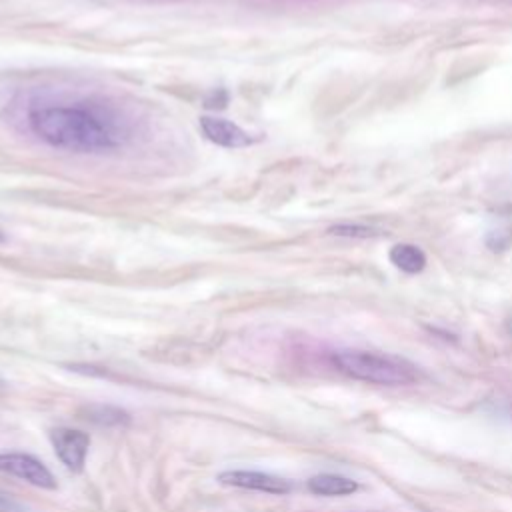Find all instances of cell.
<instances>
[{
  "label": "cell",
  "mask_w": 512,
  "mask_h": 512,
  "mask_svg": "<svg viewBox=\"0 0 512 512\" xmlns=\"http://www.w3.org/2000/svg\"><path fill=\"white\" fill-rule=\"evenodd\" d=\"M30 130L46 144L76 154H102L126 138L122 120L92 102H48L28 110Z\"/></svg>",
  "instance_id": "obj_1"
},
{
  "label": "cell",
  "mask_w": 512,
  "mask_h": 512,
  "mask_svg": "<svg viewBox=\"0 0 512 512\" xmlns=\"http://www.w3.org/2000/svg\"><path fill=\"white\" fill-rule=\"evenodd\" d=\"M332 360L340 372L368 384L404 386L416 380V368L408 360L392 354L370 350H338Z\"/></svg>",
  "instance_id": "obj_2"
},
{
  "label": "cell",
  "mask_w": 512,
  "mask_h": 512,
  "mask_svg": "<svg viewBox=\"0 0 512 512\" xmlns=\"http://www.w3.org/2000/svg\"><path fill=\"white\" fill-rule=\"evenodd\" d=\"M86 418L96 422V424H104V426H110V424H122L128 420V414L120 408H114V406H102V404H94V406H88L86 408Z\"/></svg>",
  "instance_id": "obj_9"
},
{
  "label": "cell",
  "mask_w": 512,
  "mask_h": 512,
  "mask_svg": "<svg viewBox=\"0 0 512 512\" xmlns=\"http://www.w3.org/2000/svg\"><path fill=\"white\" fill-rule=\"evenodd\" d=\"M0 512H24V508L12 496L0 490Z\"/></svg>",
  "instance_id": "obj_11"
},
{
  "label": "cell",
  "mask_w": 512,
  "mask_h": 512,
  "mask_svg": "<svg viewBox=\"0 0 512 512\" xmlns=\"http://www.w3.org/2000/svg\"><path fill=\"white\" fill-rule=\"evenodd\" d=\"M0 472L20 478L32 486L54 490L56 478L54 474L32 454L24 452H2L0 454Z\"/></svg>",
  "instance_id": "obj_3"
},
{
  "label": "cell",
  "mask_w": 512,
  "mask_h": 512,
  "mask_svg": "<svg viewBox=\"0 0 512 512\" xmlns=\"http://www.w3.org/2000/svg\"><path fill=\"white\" fill-rule=\"evenodd\" d=\"M48 436L60 462L72 472H82L90 448V436L82 430L66 426L50 430Z\"/></svg>",
  "instance_id": "obj_4"
},
{
  "label": "cell",
  "mask_w": 512,
  "mask_h": 512,
  "mask_svg": "<svg viewBox=\"0 0 512 512\" xmlns=\"http://www.w3.org/2000/svg\"><path fill=\"white\" fill-rule=\"evenodd\" d=\"M332 234L336 236H344V238H372L376 236L374 228L364 226V224H338L334 228H330Z\"/></svg>",
  "instance_id": "obj_10"
},
{
  "label": "cell",
  "mask_w": 512,
  "mask_h": 512,
  "mask_svg": "<svg viewBox=\"0 0 512 512\" xmlns=\"http://www.w3.org/2000/svg\"><path fill=\"white\" fill-rule=\"evenodd\" d=\"M4 240H6V236H4V232L0 230V242H4Z\"/></svg>",
  "instance_id": "obj_12"
},
{
  "label": "cell",
  "mask_w": 512,
  "mask_h": 512,
  "mask_svg": "<svg viewBox=\"0 0 512 512\" xmlns=\"http://www.w3.org/2000/svg\"><path fill=\"white\" fill-rule=\"evenodd\" d=\"M218 482L224 486L256 490L266 494H288L292 490V484L288 480L258 470H226L218 474Z\"/></svg>",
  "instance_id": "obj_5"
},
{
  "label": "cell",
  "mask_w": 512,
  "mask_h": 512,
  "mask_svg": "<svg viewBox=\"0 0 512 512\" xmlns=\"http://www.w3.org/2000/svg\"><path fill=\"white\" fill-rule=\"evenodd\" d=\"M200 130L210 142L224 146V148H242V146L252 144V140H254L236 122L226 120V118H216V116L200 118Z\"/></svg>",
  "instance_id": "obj_6"
},
{
  "label": "cell",
  "mask_w": 512,
  "mask_h": 512,
  "mask_svg": "<svg viewBox=\"0 0 512 512\" xmlns=\"http://www.w3.org/2000/svg\"><path fill=\"white\" fill-rule=\"evenodd\" d=\"M388 258L398 270H402L406 274H418L426 266L424 250L414 246V244H396V246H392L390 252H388Z\"/></svg>",
  "instance_id": "obj_8"
},
{
  "label": "cell",
  "mask_w": 512,
  "mask_h": 512,
  "mask_svg": "<svg viewBox=\"0 0 512 512\" xmlns=\"http://www.w3.org/2000/svg\"><path fill=\"white\" fill-rule=\"evenodd\" d=\"M308 490L316 496H348L358 490V482L340 474H316L308 480Z\"/></svg>",
  "instance_id": "obj_7"
}]
</instances>
